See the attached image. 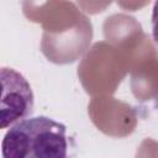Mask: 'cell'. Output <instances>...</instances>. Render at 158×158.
<instances>
[{
  "mask_svg": "<svg viewBox=\"0 0 158 158\" xmlns=\"http://www.w3.org/2000/svg\"><path fill=\"white\" fill-rule=\"evenodd\" d=\"M152 35L154 41L158 43V1L154 2L152 10Z\"/></svg>",
  "mask_w": 158,
  "mask_h": 158,
  "instance_id": "3",
  "label": "cell"
},
{
  "mask_svg": "<svg viewBox=\"0 0 158 158\" xmlns=\"http://www.w3.org/2000/svg\"><path fill=\"white\" fill-rule=\"evenodd\" d=\"M0 127L15 125L33 111V93L22 74L12 68H1Z\"/></svg>",
  "mask_w": 158,
  "mask_h": 158,
  "instance_id": "2",
  "label": "cell"
},
{
  "mask_svg": "<svg viewBox=\"0 0 158 158\" xmlns=\"http://www.w3.org/2000/svg\"><path fill=\"white\" fill-rule=\"evenodd\" d=\"M2 158H68L67 127L47 116L21 120L1 142Z\"/></svg>",
  "mask_w": 158,
  "mask_h": 158,
  "instance_id": "1",
  "label": "cell"
}]
</instances>
